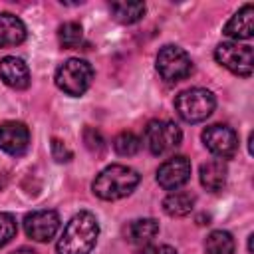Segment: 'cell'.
Listing matches in <instances>:
<instances>
[{
	"label": "cell",
	"instance_id": "obj_1",
	"mask_svg": "<svg viewBox=\"0 0 254 254\" xmlns=\"http://www.w3.org/2000/svg\"><path fill=\"white\" fill-rule=\"evenodd\" d=\"M97 236H99L97 218L91 212L81 210L75 216H71V220L65 224L56 250L58 254H89L95 248Z\"/></svg>",
	"mask_w": 254,
	"mask_h": 254
},
{
	"label": "cell",
	"instance_id": "obj_2",
	"mask_svg": "<svg viewBox=\"0 0 254 254\" xmlns=\"http://www.w3.org/2000/svg\"><path fill=\"white\" fill-rule=\"evenodd\" d=\"M141 177L135 169L127 165H109L105 167L93 181V192L95 196L103 200H117L135 190Z\"/></svg>",
	"mask_w": 254,
	"mask_h": 254
},
{
	"label": "cell",
	"instance_id": "obj_3",
	"mask_svg": "<svg viewBox=\"0 0 254 254\" xmlns=\"http://www.w3.org/2000/svg\"><path fill=\"white\" fill-rule=\"evenodd\" d=\"M214 105H216V99H214L212 91H208L204 87L185 89L175 99V109L181 115V119H185L187 123L204 121L214 111Z\"/></svg>",
	"mask_w": 254,
	"mask_h": 254
},
{
	"label": "cell",
	"instance_id": "obj_4",
	"mask_svg": "<svg viewBox=\"0 0 254 254\" xmlns=\"http://www.w3.org/2000/svg\"><path fill=\"white\" fill-rule=\"evenodd\" d=\"M93 79V67L79 58H71L67 62H64L58 69H56V85L67 93V95H83Z\"/></svg>",
	"mask_w": 254,
	"mask_h": 254
},
{
	"label": "cell",
	"instance_id": "obj_5",
	"mask_svg": "<svg viewBox=\"0 0 254 254\" xmlns=\"http://www.w3.org/2000/svg\"><path fill=\"white\" fill-rule=\"evenodd\" d=\"M145 145L153 155H165L175 151L181 141H183V133L179 129L177 123L173 121H161L155 119L145 127Z\"/></svg>",
	"mask_w": 254,
	"mask_h": 254
},
{
	"label": "cell",
	"instance_id": "obj_6",
	"mask_svg": "<svg viewBox=\"0 0 254 254\" xmlns=\"http://www.w3.org/2000/svg\"><path fill=\"white\" fill-rule=\"evenodd\" d=\"M157 71L165 81H181L190 75L192 60L190 56L179 46H165L157 54Z\"/></svg>",
	"mask_w": 254,
	"mask_h": 254
},
{
	"label": "cell",
	"instance_id": "obj_7",
	"mask_svg": "<svg viewBox=\"0 0 254 254\" xmlns=\"http://www.w3.org/2000/svg\"><path fill=\"white\" fill-rule=\"evenodd\" d=\"M216 62L228 71L248 77L254 67V54L250 46H240L238 42H222L214 50Z\"/></svg>",
	"mask_w": 254,
	"mask_h": 254
},
{
	"label": "cell",
	"instance_id": "obj_8",
	"mask_svg": "<svg viewBox=\"0 0 254 254\" xmlns=\"http://www.w3.org/2000/svg\"><path fill=\"white\" fill-rule=\"evenodd\" d=\"M202 143L218 159H228L238 149V135L232 127L214 123L202 131Z\"/></svg>",
	"mask_w": 254,
	"mask_h": 254
},
{
	"label": "cell",
	"instance_id": "obj_9",
	"mask_svg": "<svg viewBox=\"0 0 254 254\" xmlns=\"http://www.w3.org/2000/svg\"><path fill=\"white\" fill-rule=\"evenodd\" d=\"M60 228V216L56 210H34L24 218V230L32 240L48 242Z\"/></svg>",
	"mask_w": 254,
	"mask_h": 254
},
{
	"label": "cell",
	"instance_id": "obj_10",
	"mask_svg": "<svg viewBox=\"0 0 254 254\" xmlns=\"http://www.w3.org/2000/svg\"><path fill=\"white\" fill-rule=\"evenodd\" d=\"M190 179V161L183 155L167 159L157 169V183L165 190H177Z\"/></svg>",
	"mask_w": 254,
	"mask_h": 254
},
{
	"label": "cell",
	"instance_id": "obj_11",
	"mask_svg": "<svg viewBox=\"0 0 254 254\" xmlns=\"http://www.w3.org/2000/svg\"><path fill=\"white\" fill-rule=\"evenodd\" d=\"M30 145V131L20 121L0 123V149L8 155H22Z\"/></svg>",
	"mask_w": 254,
	"mask_h": 254
},
{
	"label": "cell",
	"instance_id": "obj_12",
	"mask_svg": "<svg viewBox=\"0 0 254 254\" xmlns=\"http://www.w3.org/2000/svg\"><path fill=\"white\" fill-rule=\"evenodd\" d=\"M0 77L12 89H26L30 85V69L24 60L16 56H6L0 60Z\"/></svg>",
	"mask_w": 254,
	"mask_h": 254
},
{
	"label": "cell",
	"instance_id": "obj_13",
	"mask_svg": "<svg viewBox=\"0 0 254 254\" xmlns=\"http://www.w3.org/2000/svg\"><path fill=\"white\" fill-rule=\"evenodd\" d=\"M224 34L232 40H248L254 34V6L244 4L224 26Z\"/></svg>",
	"mask_w": 254,
	"mask_h": 254
},
{
	"label": "cell",
	"instance_id": "obj_14",
	"mask_svg": "<svg viewBox=\"0 0 254 254\" xmlns=\"http://www.w3.org/2000/svg\"><path fill=\"white\" fill-rule=\"evenodd\" d=\"M159 234V222L155 218H137L127 222L123 228V236L133 246H147Z\"/></svg>",
	"mask_w": 254,
	"mask_h": 254
},
{
	"label": "cell",
	"instance_id": "obj_15",
	"mask_svg": "<svg viewBox=\"0 0 254 254\" xmlns=\"http://www.w3.org/2000/svg\"><path fill=\"white\" fill-rule=\"evenodd\" d=\"M26 40V26L14 14H0V48L18 46Z\"/></svg>",
	"mask_w": 254,
	"mask_h": 254
},
{
	"label": "cell",
	"instance_id": "obj_16",
	"mask_svg": "<svg viewBox=\"0 0 254 254\" xmlns=\"http://www.w3.org/2000/svg\"><path fill=\"white\" fill-rule=\"evenodd\" d=\"M226 177H228V167L222 159H212L200 167V185L210 192L220 190L226 185Z\"/></svg>",
	"mask_w": 254,
	"mask_h": 254
},
{
	"label": "cell",
	"instance_id": "obj_17",
	"mask_svg": "<svg viewBox=\"0 0 254 254\" xmlns=\"http://www.w3.org/2000/svg\"><path fill=\"white\" fill-rule=\"evenodd\" d=\"M194 206V196L187 190H173L163 200V210L169 216H187Z\"/></svg>",
	"mask_w": 254,
	"mask_h": 254
},
{
	"label": "cell",
	"instance_id": "obj_18",
	"mask_svg": "<svg viewBox=\"0 0 254 254\" xmlns=\"http://www.w3.org/2000/svg\"><path fill=\"white\" fill-rule=\"evenodd\" d=\"M109 10L113 14V18L121 24H135L143 18L145 14V4L143 2H111Z\"/></svg>",
	"mask_w": 254,
	"mask_h": 254
},
{
	"label": "cell",
	"instance_id": "obj_19",
	"mask_svg": "<svg viewBox=\"0 0 254 254\" xmlns=\"http://www.w3.org/2000/svg\"><path fill=\"white\" fill-rule=\"evenodd\" d=\"M206 254H234V238L226 230H212L204 240Z\"/></svg>",
	"mask_w": 254,
	"mask_h": 254
},
{
	"label": "cell",
	"instance_id": "obj_20",
	"mask_svg": "<svg viewBox=\"0 0 254 254\" xmlns=\"http://www.w3.org/2000/svg\"><path fill=\"white\" fill-rule=\"evenodd\" d=\"M113 149H115V153L121 155V157H131V155H135V153L141 149V141H139V137H137L135 133H131V131H121V133L113 139Z\"/></svg>",
	"mask_w": 254,
	"mask_h": 254
},
{
	"label": "cell",
	"instance_id": "obj_21",
	"mask_svg": "<svg viewBox=\"0 0 254 254\" xmlns=\"http://www.w3.org/2000/svg\"><path fill=\"white\" fill-rule=\"evenodd\" d=\"M58 40L64 48H75L81 44L83 40V30H81V24L77 22H65L60 26L58 30Z\"/></svg>",
	"mask_w": 254,
	"mask_h": 254
},
{
	"label": "cell",
	"instance_id": "obj_22",
	"mask_svg": "<svg viewBox=\"0 0 254 254\" xmlns=\"http://www.w3.org/2000/svg\"><path fill=\"white\" fill-rule=\"evenodd\" d=\"M18 232L16 226V218L10 212H0V248L4 244H8Z\"/></svg>",
	"mask_w": 254,
	"mask_h": 254
},
{
	"label": "cell",
	"instance_id": "obj_23",
	"mask_svg": "<svg viewBox=\"0 0 254 254\" xmlns=\"http://www.w3.org/2000/svg\"><path fill=\"white\" fill-rule=\"evenodd\" d=\"M83 141H85V147H87L91 153H95V155H99V153L105 149V141H103L101 133H99L97 129H93V127H87V129L83 131Z\"/></svg>",
	"mask_w": 254,
	"mask_h": 254
},
{
	"label": "cell",
	"instance_id": "obj_24",
	"mask_svg": "<svg viewBox=\"0 0 254 254\" xmlns=\"http://www.w3.org/2000/svg\"><path fill=\"white\" fill-rule=\"evenodd\" d=\"M52 155H54V159L58 163H67L71 159V151L60 139H52Z\"/></svg>",
	"mask_w": 254,
	"mask_h": 254
},
{
	"label": "cell",
	"instance_id": "obj_25",
	"mask_svg": "<svg viewBox=\"0 0 254 254\" xmlns=\"http://www.w3.org/2000/svg\"><path fill=\"white\" fill-rule=\"evenodd\" d=\"M141 254H177V250L167 244H147L141 250Z\"/></svg>",
	"mask_w": 254,
	"mask_h": 254
},
{
	"label": "cell",
	"instance_id": "obj_26",
	"mask_svg": "<svg viewBox=\"0 0 254 254\" xmlns=\"http://www.w3.org/2000/svg\"><path fill=\"white\" fill-rule=\"evenodd\" d=\"M10 254H36V250H32V248H18V250H14V252H10Z\"/></svg>",
	"mask_w": 254,
	"mask_h": 254
}]
</instances>
